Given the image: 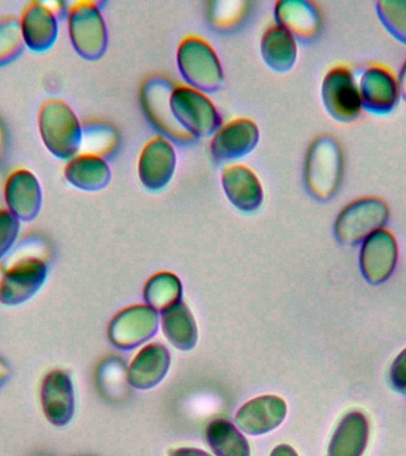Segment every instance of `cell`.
I'll use <instances>...</instances> for the list:
<instances>
[{
  "label": "cell",
  "mask_w": 406,
  "mask_h": 456,
  "mask_svg": "<svg viewBox=\"0 0 406 456\" xmlns=\"http://www.w3.org/2000/svg\"><path fill=\"white\" fill-rule=\"evenodd\" d=\"M169 105L175 121L189 137H210L219 131L220 114L205 93L177 86L171 92Z\"/></svg>",
  "instance_id": "5b68a950"
},
{
  "label": "cell",
  "mask_w": 406,
  "mask_h": 456,
  "mask_svg": "<svg viewBox=\"0 0 406 456\" xmlns=\"http://www.w3.org/2000/svg\"><path fill=\"white\" fill-rule=\"evenodd\" d=\"M171 363L169 349L162 344L146 345L127 370L128 384L137 390H150L166 378Z\"/></svg>",
  "instance_id": "44dd1931"
},
{
  "label": "cell",
  "mask_w": 406,
  "mask_h": 456,
  "mask_svg": "<svg viewBox=\"0 0 406 456\" xmlns=\"http://www.w3.org/2000/svg\"><path fill=\"white\" fill-rule=\"evenodd\" d=\"M362 109L373 114H387L402 99L401 82L390 67L369 63L358 77Z\"/></svg>",
  "instance_id": "9c48e42d"
},
{
  "label": "cell",
  "mask_w": 406,
  "mask_h": 456,
  "mask_svg": "<svg viewBox=\"0 0 406 456\" xmlns=\"http://www.w3.org/2000/svg\"><path fill=\"white\" fill-rule=\"evenodd\" d=\"M221 183L228 201L240 212L252 213L262 207L263 185L249 167L241 164L224 167Z\"/></svg>",
  "instance_id": "ffe728a7"
},
{
  "label": "cell",
  "mask_w": 406,
  "mask_h": 456,
  "mask_svg": "<svg viewBox=\"0 0 406 456\" xmlns=\"http://www.w3.org/2000/svg\"><path fill=\"white\" fill-rule=\"evenodd\" d=\"M4 132H3V127H2V124H0V150H2V145H3V139H4Z\"/></svg>",
  "instance_id": "8d00e7d4"
},
{
  "label": "cell",
  "mask_w": 406,
  "mask_h": 456,
  "mask_svg": "<svg viewBox=\"0 0 406 456\" xmlns=\"http://www.w3.org/2000/svg\"><path fill=\"white\" fill-rule=\"evenodd\" d=\"M398 260V242L391 231L383 228L361 242L360 266L363 276L372 283L387 280Z\"/></svg>",
  "instance_id": "2e32d148"
},
{
  "label": "cell",
  "mask_w": 406,
  "mask_h": 456,
  "mask_svg": "<svg viewBox=\"0 0 406 456\" xmlns=\"http://www.w3.org/2000/svg\"><path fill=\"white\" fill-rule=\"evenodd\" d=\"M321 96L324 109L335 120L352 123L361 116L358 77L345 64H337L327 71L321 86Z\"/></svg>",
  "instance_id": "52a82bcc"
},
{
  "label": "cell",
  "mask_w": 406,
  "mask_h": 456,
  "mask_svg": "<svg viewBox=\"0 0 406 456\" xmlns=\"http://www.w3.org/2000/svg\"><path fill=\"white\" fill-rule=\"evenodd\" d=\"M4 199L20 223H31L41 213L43 189L37 176L28 169L12 171L4 185Z\"/></svg>",
  "instance_id": "4fadbf2b"
},
{
  "label": "cell",
  "mask_w": 406,
  "mask_h": 456,
  "mask_svg": "<svg viewBox=\"0 0 406 456\" xmlns=\"http://www.w3.org/2000/svg\"><path fill=\"white\" fill-rule=\"evenodd\" d=\"M259 128L255 121L239 118L221 127L210 142V155L217 163L231 162L249 155L258 145Z\"/></svg>",
  "instance_id": "9a60e30c"
},
{
  "label": "cell",
  "mask_w": 406,
  "mask_h": 456,
  "mask_svg": "<svg viewBox=\"0 0 406 456\" xmlns=\"http://www.w3.org/2000/svg\"><path fill=\"white\" fill-rule=\"evenodd\" d=\"M167 456H212L202 449L192 447H181L171 449Z\"/></svg>",
  "instance_id": "d6a6232c"
},
{
  "label": "cell",
  "mask_w": 406,
  "mask_h": 456,
  "mask_svg": "<svg viewBox=\"0 0 406 456\" xmlns=\"http://www.w3.org/2000/svg\"><path fill=\"white\" fill-rule=\"evenodd\" d=\"M144 298L149 306L156 312H166V309L177 305L182 298V284L180 278L175 273H158L153 274L144 288Z\"/></svg>",
  "instance_id": "4316f807"
},
{
  "label": "cell",
  "mask_w": 406,
  "mask_h": 456,
  "mask_svg": "<svg viewBox=\"0 0 406 456\" xmlns=\"http://www.w3.org/2000/svg\"><path fill=\"white\" fill-rule=\"evenodd\" d=\"M162 328L167 341L180 351H191L198 342L196 321L183 301L162 313Z\"/></svg>",
  "instance_id": "d4e9b609"
},
{
  "label": "cell",
  "mask_w": 406,
  "mask_h": 456,
  "mask_svg": "<svg viewBox=\"0 0 406 456\" xmlns=\"http://www.w3.org/2000/svg\"><path fill=\"white\" fill-rule=\"evenodd\" d=\"M20 233V221L10 210L0 209V260L5 258Z\"/></svg>",
  "instance_id": "4dcf8cb0"
},
{
  "label": "cell",
  "mask_w": 406,
  "mask_h": 456,
  "mask_svg": "<svg viewBox=\"0 0 406 456\" xmlns=\"http://www.w3.org/2000/svg\"><path fill=\"white\" fill-rule=\"evenodd\" d=\"M177 157L173 144L166 137H155L146 142L138 160V176L150 191H159L173 180Z\"/></svg>",
  "instance_id": "7c38bea8"
},
{
  "label": "cell",
  "mask_w": 406,
  "mask_h": 456,
  "mask_svg": "<svg viewBox=\"0 0 406 456\" xmlns=\"http://www.w3.org/2000/svg\"><path fill=\"white\" fill-rule=\"evenodd\" d=\"M177 67L189 87L202 93L219 91L223 85V70L213 46L203 38H184L177 49Z\"/></svg>",
  "instance_id": "3957f363"
},
{
  "label": "cell",
  "mask_w": 406,
  "mask_h": 456,
  "mask_svg": "<svg viewBox=\"0 0 406 456\" xmlns=\"http://www.w3.org/2000/svg\"><path fill=\"white\" fill-rule=\"evenodd\" d=\"M274 18L278 25L287 28L296 41H315L322 28L319 7L305 0H280L274 6Z\"/></svg>",
  "instance_id": "d6986e66"
},
{
  "label": "cell",
  "mask_w": 406,
  "mask_h": 456,
  "mask_svg": "<svg viewBox=\"0 0 406 456\" xmlns=\"http://www.w3.org/2000/svg\"><path fill=\"white\" fill-rule=\"evenodd\" d=\"M394 379L398 387H406V351L399 356L394 363Z\"/></svg>",
  "instance_id": "1f68e13d"
},
{
  "label": "cell",
  "mask_w": 406,
  "mask_h": 456,
  "mask_svg": "<svg viewBox=\"0 0 406 456\" xmlns=\"http://www.w3.org/2000/svg\"><path fill=\"white\" fill-rule=\"evenodd\" d=\"M399 82H401L402 98L406 100V60L402 64L401 71L398 74Z\"/></svg>",
  "instance_id": "d590c367"
},
{
  "label": "cell",
  "mask_w": 406,
  "mask_h": 456,
  "mask_svg": "<svg viewBox=\"0 0 406 456\" xmlns=\"http://www.w3.org/2000/svg\"><path fill=\"white\" fill-rule=\"evenodd\" d=\"M206 440L215 456H249L251 448L231 420L216 419L206 428Z\"/></svg>",
  "instance_id": "484cf974"
},
{
  "label": "cell",
  "mask_w": 406,
  "mask_h": 456,
  "mask_svg": "<svg viewBox=\"0 0 406 456\" xmlns=\"http://www.w3.org/2000/svg\"><path fill=\"white\" fill-rule=\"evenodd\" d=\"M20 28L25 46L30 52H49L59 38V18L55 11L42 2H31L21 12Z\"/></svg>",
  "instance_id": "e0dca14e"
},
{
  "label": "cell",
  "mask_w": 406,
  "mask_h": 456,
  "mask_svg": "<svg viewBox=\"0 0 406 456\" xmlns=\"http://www.w3.org/2000/svg\"><path fill=\"white\" fill-rule=\"evenodd\" d=\"M270 456H298V454L291 445L280 444L271 452Z\"/></svg>",
  "instance_id": "836d02e7"
},
{
  "label": "cell",
  "mask_w": 406,
  "mask_h": 456,
  "mask_svg": "<svg viewBox=\"0 0 406 456\" xmlns=\"http://www.w3.org/2000/svg\"><path fill=\"white\" fill-rule=\"evenodd\" d=\"M11 369L9 363L0 356V387L9 380Z\"/></svg>",
  "instance_id": "e575fe53"
},
{
  "label": "cell",
  "mask_w": 406,
  "mask_h": 456,
  "mask_svg": "<svg viewBox=\"0 0 406 456\" xmlns=\"http://www.w3.org/2000/svg\"><path fill=\"white\" fill-rule=\"evenodd\" d=\"M96 378H98L100 391L109 398L119 397L126 380L128 381L125 363L123 360L116 358V356L103 360L102 365L99 366Z\"/></svg>",
  "instance_id": "f1b7e54d"
},
{
  "label": "cell",
  "mask_w": 406,
  "mask_h": 456,
  "mask_svg": "<svg viewBox=\"0 0 406 456\" xmlns=\"http://www.w3.org/2000/svg\"><path fill=\"white\" fill-rule=\"evenodd\" d=\"M43 415L52 426L63 428L70 423L75 413L74 384L70 374L53 370L43 378L39 390Z\"/></svg>",
  "instance_id": "8fae6325"
},
{
  "label": "cell",
  "mask_w": 406,
  "mask_h": 456,
  "mask_svg": "<svg viewBox=\"0 0 406 456\" xmlns=\"http://www.w3.org/2000/svg\"><path fill=\"white\" fill-rule=\"evenodd\" d=\"M173 85L166 78L151 77L142 88V102L151 123L167 138L180 142L194 141L175 121L171 114L169 98Z\"/></svg>",
  "instance_id": "5bb4252c"
},
{
  "label": "cell",
  "mask_w": 406,
  "mask_h": 456,
  "mask_svg": "<svg viewBox=\"0 0 406 456\" xmlns=\"http://www.w3.org/2000/svg\"><path fill=\"white\" fill-rule=\"evenodd\" d=\"M158 314L149 305H132L121 310L110 321L109 338L120 349L138 347L155 337Z\"/></svg>",
  "instance_id": "30bf717a"
},
{
  "label": "cell",
  "mask_w": 406,
  "mask_h": 456,
  "mask_svg": "<svg viewBox=\"0 0 406 456\" xmlns=\"http://www.w3.org/2000/svg\"><path fill=\"white\" fill-rule=\"evenodd\" d=\"M260 53L266 66L277 73L291 70L297 61V41L280 25H272L264 32Z\"/></svg>",
  "instance_id": "603a6c76"
},
{
  "label": "cell",
  "mask_w": 406,
  "mask_h": 456,
  "mask_svg": "<svg viewBox=\"0 0 406 456\" xmlns=\"http://www.w3.org/2000/svg\"><path fill=\"white\" fill-rule=\"evenodd\" d=\"M369 428L365 417L352 412L338 424L331 437L328 456H361L367 444Z\"/></svg>",
  "instance_id": "cb8c5ba5"
},
{
  "label": "cell",
  "mask_w": 406,
  "mask_h": 456,
  "mask_svg": "<svg viewBox=\"0 0 406 456\" xmlns=\"http://www.w3.org/2000/svg\"><path fill=\"white\" fill-rule=\"evenodd\" d=\"M25 49L20 17L14 14L0 16V68L20 59Z\"/></svg>",
  "instance_id": "83f0119b"
},
{
  "label": "cell",
  "mask_w": 406,
  "mask_h": 456,
  "mask_svg": "<svg viewBox=\"0 0 406 456\" xmlns=\"http://www.w3.org/2000/svg\"><path fill=\"white\" fill-rule=\"evenodd\" d=\"M38 131L43 144L53 157L70 160L84 142V126L73 109L61 99H48L39 107Z\"/></svg>",
  "instance_id": "6da1fadb"
},
{
  "label": "cell",
  "mask_w": 406,
  "mask_h": 456,
  "mask_svg": "<svg viewBox=\"0 0 406 456\" xmlns=\"http://www.w3.org/2000/svg\"><path fill=\"white\" fill-rule=\"evenodd\" d=\"M344 174V153L334 135L324 134L313 139L305 157L306 191L319 201L337 194Z\"/></svg>",
  "instance_id": "7a4b0ae2"
},
{
  "label": "cell",
  "mask_w": 406,
  "mask_h": 456,
  "mask_svg": "<svg viewBox=\"0 0 406 456\" xmlns=\"http://www.w3.org/2000/svg\"><path fill=\"white\" fill-rule=\"evenodd\" d=\"M390 217V207L379 196H362L353 200L338 213L335 235L345 245L362 242L369 235L383 230Z\"/></svg>",
  "instance_id": "277c9868"
},
{
  "label": "cell",
  "mask_w": 406,
  "mask_h": 456,
  "mask_svg": "<svg viewBox=\"0 0 406 456\" xmlns=\"http://www.w3.org/2000/svg\"><path fill=\"white\" fill-rule=\"evenodd\" d=\"M49 266L36 256H23L4 271L0 280V303L17 306L30 301L45 285Z\"/></svg>",
  "instance_id": "ba28073f"
},
{
  "label": "cell",
  "mask_w": 406,
  "mask_h": 456,
  "mask_svg": "<svg viewBox=\"0 0 406 456\" xmlns=\"http://www.w3.org/2000/svg\"><path fill=\"white\" fill-rule=\"evenodd\" d=\"M68 34L77 55L98 61L109 46V32L100 7L94 2H77L68 11Z\"/></svg>",
  "instance_id": "8992f818"
},
{
  "label": "cell",
  "mask_w": 406,
  "mask_h": 456,
  "mask_svg": "<svg viewBox=\"0 0 406 456\" xmlns=\"http://www.w3.org/2000/svg\"><path fill=\"white\" fill-rule=\"evenodd\" d=\"M377 13L385 28L406 45V0H380Z\"/></svg>",
  "instance_id": "f546056e"
},
{
  "label": "cell",
  "mask_w": 406,
  "mask_h": 456,
  "mask_svg": "<svg viewBox=\"0 0 406 456\" xmlns=\"http://www.w3.org/2000/svg\"><path fill=\"white\" fill-rule=\"evenodd\" d=\"M287 403L274 395H260L245 403L235 413V423L244 433L256 436L280 427L287 416Z\"/></svg>",
  "instance_id": "ac0fdd59"
},
{
  "label": "cell",
  "mask_w": 406,
  "mask_h": 456,
  "mask_svg": "<svg viewBox=\"0 0 406 456\" xmlns=\"http://www.w3.org/2000/svg\"><path fill=\"white\" fill-rule=\"evenodd\" d=\"M64 177L78 191L95 192L110 184L112 171L103 157L85 152L68 160Z\"/></svg>",
  "instance_id": "7402d4cb"
}]
</instances>
